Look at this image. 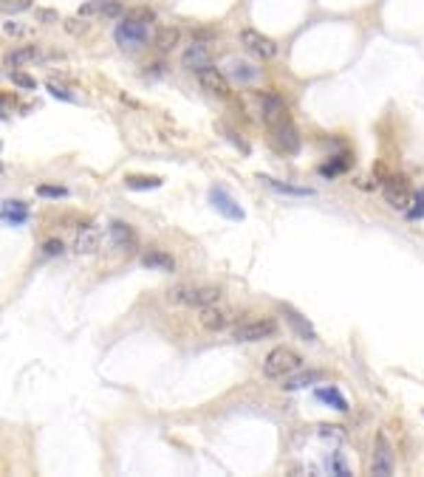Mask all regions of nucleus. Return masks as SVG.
I'll return each instance as SVG.
<instances>
[{
	"label": "nucleus",
	"instance_id": "1",
	"mask_svg": "<svg viewBox=\"0 0 424 477\" xmlns=\"http://www.w3.org/2000/svg\"><path fill=\"white\" fill-rule=\"evenodd\" d=\"M167 299L176 305H190V308H207L221 302V289L215 285H201V289H193V285H176V289L167 291Z\"/></svg>",
	"mask_w": 424,
	"mask_h": 477
},
{
	"label": "nucleus",
	"instance_id": "2",
	"mask_svg": "<svg viewBox=\"0 0 424 477\" xmlns=\"http://www.w3.org/2000/svg\"><path fill=\"white\" fill-rule=\"evenodd\" d=\"M300 367H303V356H300L294 347H286V345L274 347V350L266 356V362H263V373H266L269 378H289V376H294Z\"/></svg>",
	"mask_w": 424,
	"mask_h": 477
},
{
	"label": "nucleus",
	"instance_id": "3",
	"mask_svg": "<svg viewBox=\"0 0 424 477\" xmlns=\"http://www.w3.org/2000/svg\"><path fill=\"white\" fill-rule=\"evenodd\" d=\"M113 37H116V42H119L122 49L136 51V49H141V45L148 42V37H150V26H148V23H136V20L125 17V20L119 23V26H116Z\"/></svg>",
	"mask_w": 424,
	"mask_h": 477
},
{
	"label": "nucleus",
	"instance_id": "4",
	"mask_svg": "<svg viewBox=\"0 0 424 477\" xmlns=\"http://www.w3.org/2000/svg\"><path fill=\"white\" fill-rule=\"evenodd\" d=\"M277 333L274 319H249V322H238L232 328V339L235 342H261Z\"/></svg>",
	"mask_w": 424,
	"mask_h": 477
},
{
	"label": "nucleus",
	"instance_id": "5",
	"mask_svg": "<svg viewBox=\"0 0 424 477\" xmlns=\"http://www.w3.org/2000/svg\"><path fill=\"white\" fill-rule=\"evenodd\" d=\"M241 42L246 45V49H249L252 54L261 57V60H272V57H277V42H274L272 37L261 34V32H255V29H244V32H241Z\"/></svg>",
	"mask_w": 424,
	"mask_h": 477
},
{
	"label": "nucleus",
	"instance_id": "6",
	"mask_svg": "<svg viewBox=\"0 0 424 477\" xmlns=\"http://www.w3.org/2000/svg\"><path fill=\"white\" fill-rule=\"evenodd\" d=\"M385 201H388L393 209H399V212H408L410 204L416 201V195L408 189V181H405V178H390V181L385 184Z\"/></svg>",
	"mask_w": 424,
	"mask_h": 477
},
{
	"label": "nucleus",
	"instance_id": "7",
	"mask_svg": "<svg viewBox=\"0 0 424 477\" xmlns=\"http://www.w3.org/2000/svg\"><path fill=\"white\" fill-rule=\"evenodd\" d=\"M198 82H201V88H204V90H209V93H215V97H221V99H226L229 93H232V88H229V80H226V74H224L221 68H215V65H209V68L198 71Z\"/></svg>",
	"mask_w": 424,
	"mask_h": 477
},
{
	"label": "nucleus",
	"instance_id": "8",
	"mask_svg": "<svg viewBox=\"0 0 424 477\" xmlns=\"http://www.w3.org/2000/svg\"><path fill=\"white\" fill-rule=\"evenodd\" d=\"M257 105H261V119L266 125L277 127L286 122V105H283V99L277 97V93H261L257 97Z\"/></svg>",
	"mask_w": 424,
	"mask_h": 477
},
{
	"label": "nucleus",
	"instance_id": "9",
	"mask_svg": "<svg viewBox=\"0 0 424 477\" xmlns=\"http://www.w3.org/2000/svg\"><path fill=\"white\" fill-rule=\"evenodd\" d=\"M209 204L215 206V212H221L224 218H229V221H244V209L235 204V198L226 193V189H221V186L209 189Z\"/></svg>",
	"mask_w": 424,
	"mask_h": 477
},
{
	"label": "nucleus",
	"instance_id": "10",
	"mask_svg": "<svg viewBox=\"0 0 424 477\" xmlns=\"http://www.w3.org/2000/svg\"><path fill=\"white\" fill-rule=\"evenodd\" d=\"M373 474H379V477L393 474V449H390L385 432L376 435V446H373Z\"/></svg>",
	"mask_w": 424,
	"mask_h": 477
},
{
	"label": "nucleus",
	"instance_id": "11",
	"mask_svg": "<svg viewBox=\"0 0 424 477\" xmlns=\"http://www.w3.org/2000/svg\"><path fill=\"white\" fill-rule=\"evenodd\" d=\"M108 232H110V241H113L116 249H122V252H136L139 237H136V232H133L130 223H125V221H110Z\"/></svg>",
	"mask_w": 424,
	"mask_h": 477
},
{
	"label": "nucleus",
	"instance_id": "12",
	"mask_svg": "<svg viewBox=\"0 0 424 477\" xmlns=\"http://www.w3.org/2000/svg\"><path fill=\"white\" fill-rule=\"evenodd\" d=\"M232 311L226 305H207V308H201V325L207 328V330H224L226 325H232Z\"/></svg>",
	"mask_w": 424,
	"mask_h": 477
},
{
	"label": "nucleus",
	"instance_id": "13",
	"mask_svg": "<svg viewBox=\"0 0 424 477\" xmlns=\"http://www.w3.org/2000/svg\"><path fill=\"white\" fill-rule=\"evenodd\" d=\"M274 141H277V147L283 153H292L294 156L300 150V133H297V127L292 122H283V125L274 127Z\"/></svg>",
	"mask_w": 424,
	"mask_h": 477
},
{
	"label": "nucleus",
	"instance_id": "14",
	"mask_svg": "<svg viewBox=\"0 0 424 477\" xmlns=\"http://www.w3.org/2000/svg\"><path fill=\"white\" fill-rule=\"evenodd\" d=\"M99 243H102V232H99L97 226H85V229L77 232L74 252H77V254H93V252L99 249Z\"/></svg>",
	"mask_w": 424,
	"mask_h": 477
},
{
	"label": "nucleus",
	"instance_id": "15",
	"mask_svg": "<svg viewBox=\"0 0 424 477\" xmlns=\"http://www.w3.org/2000/svg\"><path fill=\"white\" fill-rule=\"evenodd\" d=\"M141 266L150 269V271H173L176 260H173V254L161 252V249H148L145 254H141Z\"/></svg>",
	"mask_w": 424,
	"mask_h": 477
},
{
	"label": "nucleus",
	"instance_id": "16",
	"mask_svg": "<svg viewBox=\"0 0 424 477\" xmlns=\"http://www.w3.org/2000/svg\"><path fill=\"white\" fill-rule=\"evenodd\" d=\"M181 62H184V68H187V71H196V74H198V71H204V68H209V65H212V62H209V51L204 49L201 42H193L190 49L184 51Z\"/></svg>",
	"mask_w": 424,
	"mask_h": 477
},
{
	"label": "nucleus",
	"instance_id": "17",
	"mask_svg": "<svg viewBox=\"0 0 424 477\" xmlns=\"http://www.w3.org/2000/svg\"><path fill=\"white\" fill-rule=\"evenodd\" d=\"M283 314H286V322L300 333V337L303 339H309V342H314L317 339V330L309 325V319H303L297 311H294V308H289V305H283Z\"/></svg>",
	"mask_w": 424,
	"mask_h": 477
},
{
	"label": "nucleus",
	"instance_id": "18",
	"mask_svg": "<svg viewBox=\"0 0 424 477\" xmlns=\"http://www.w3.org/2000/svg\"><path fill=\"white\" fill-rule=\"evenodd\" d=\"M3 221L12 226H20L29 221V209L23 201H3Z\"/></svg>",
	"mask_w": 424,
	"mask_h": 477
},
{
	"label": "nucleus",
	"instance_id": "19",
	"mask_svg": "<svg viewBox=\"0 0 424 477\" xmlns=\"http://www.w3.org/2000/svg\"><path fill=\"white\" fill-rule=\"evenodd\" d=\"M317 381H322V373L320 370H309V373H300V376H289L286 384H283V390H303V387H311L317 384Z\"/></svg>",
	"mask_w": 424,
	"mask_h": 477
},
{
	"label": "nucleus",
	"instance_id": "20",
	"mask_svg": "<svg viewBox=\"0 0 424 477\" xmlns=\"http://www.w3.org/2000/svg\"><path fill=\"white\" fill-rule=\"evenodd\" d=\"M178 40H181V32L176 29V26H167V29H158V34H156V49L158 51H173L176 45H178Z\"/></svg>",
	"mask_w": 424,
	"mask_h": 477
},
{
	"label": "nucleus",
	"instance_id": "21",
	"mask_svg": "<svg viewBox=\"0 0 424 477\" xmlns=\"http://www.w3.org/2000/svg\"><path fill=\"white\" fill-rule=\"evenodd\" d=\"M37 54H40V49H37V45H26V49H17V51H12V54L6 57V68L26 65V62L37 60Z\"/></svg>",
	"mask_w": 424,
	"mask_h": 477
},
{
	"label": "nucleus",
	"instance_id": "22",
	"mask_svg": "<svg viewBox=\"0 0 424 477\" xmlns=\"http://www.w3.org/2000/svg\"><path fill=\"white\" fill-rule=\"evenodd\" d=\"M272 189H277V193H283V195H294V198H309V195H314V189H309V186H292V184H283V181H274V178H263Z\"/></svg>",
	"mask_w": 424,
	"mask_h": 477
},
{
	"label": "nucleus",
	"instance_id": "23",
	"mask_svg": "<svg viewBox=\"0 0 424 477\" xmlns=\"http://www.w3.org/2000/svg\"><path fill=\"white\" fill-rule=\"evenodd\" d=\"M229 74H232V80H238V82H252L257 77V68H252L244 60H232L229 62Z\"/></svg>",
	"mask_w": 424,
	"mask_h": 477
},
{
	"label": "nucleus",
	"instance_id": "24",
	"mask_svg": "<svg viewBox=\"0 0 424 477\" xmlns=\"http://www.w3.org/2000/svg\"><path fill=\"white\" fill-rule=\"evenodd\" d=\"M320 401H325V404H334V410H340V413H345L348 410V401L340 395V390H334V387H320L317 393H314Z\"/></svg>",
	"mask_w": 424,
	"mask_h": 477
},
{
	"label": "nucleus",
	"instance_id": "25",
	"mask_svg": "<svg viewBox=\"0 0 424 477\" xmlns=\"http://www.w3.org/2000/svg\"><path fill=\"white\" fill-rule=\"evenodd\" d=\"M125 184L130 189H158L161 186V178H156V175H128Z\"/></svg>",
	"mask_w": 424,
	"mask_h": 477
},
{
	"label": "nucleus",
	"instance_id": "26",
	"mask_svg": "<svg viewBox=\"0 0 424 477\" xmlns=\"http://www.w3.org/2000/svg\"><path fill=\"white\" fill-rule=\"evenodd\" d=\"M125 17L136 20V23H148V26H150V23L156 20V12H153V9H148V6H136V9H130Z\"/></svg>",
	"mask_w": 424,
	"mask_h": 477
},
{
	"label": "nucleus",
	"instance_id": "27",
	"mask_svg": "<svg viewBox=\"0 0 424 477\" xmlns=\"http://www.w3.org/2000/svg\"><path fill=\"white\" fill-rule=\"evenodd\" d=\"M12 82L17 85V88H26V90H37V80L34 77H29V74H23V71H12Z\"/></svg>",
	"mask_w": 424,
	"mask_h": 477
},
{
	"label": "nucleus",
	"instance_id": "28",
	"mask_svg": "<svg viewBox=\"0 0 424 477\" xmlns=\"http://www.w3.org/2000/svg\"><path fill=\"white\" fill-rule=\"evenodd\" d=\"M37 195L40 198H65L68 189L65 186H51V184H40L37 186Z\"/></svg>",
	"mask_w": 424,
	"mask_h": 477
},
{
	"label": "nucleus",
	"instance_id": "29",
	"mask_svg": "<svg viewBox=\"0 0 424 477\" xmlns=\"http://www.w3.org/2000/svg\"><path fill=\"white\" fill-rule=\"evenodd\" d=\"M119 14H122V3H119V0H105V6H102V14H99V17L116 20Z\"/></svg>",
	"mask_w": 424,
	"mask_h": 477
},
{
	"label": "nucleus",
	"instance_id": "30",
	"mask_svg": "<svg viewBox=\"0 0 424 477\" xmlns=\"http://www.w3.org/2000/svg\"><path fill=\"white\" fill-rule=\"evenodd\" d=\"M105 0H88V3L80 6V17H91V14H102Z\"/></svg>",
	"mask_w": 424,
	"mask_h": 477
},
{
	"label": "nucleus",
	"instance_id": "31",
	"mask_svg": "<svg viewBox=\"0 0 424 477\" xmlns=\"http://www.w3.org/2000/svg\"><path fill=\"white\" fill-rule=\"evenodd\" d=\"M49 93L57 99H62V102H74V93H71L68 88H62V85H57V82H49Z\"/></svg>",
	"mask_w": 424,
	"mask_h": 477
},
{
	"label": "nucleus",
	"instance_id": "32",
	"mask_svg": "<svg viewBox=\"0 0 424 477\" xmlns=\"http://www.w3.org/2000/svg\"><path fill=\"white\" fill-rule=\"evenodd\" d=\"M43 254H45V257H54V254H62V241H60V237H49V241L43 243Z\"/></svg>",
	"mask_w": 424,
	"mask_h": 477
},
{
	"label": "nucleus",
	"instance_id": "33",
	"mask_svg": "<svg viewBox=\"0 0 424 477\" xmlns=\"http://www.w3.org/2000/svg\"><path fill=\"white\" fill-rule=\"evenodd\" d=\"M413 204H416V206H410V209H408V218H410V221L424 218V193H421V195H419Z\"/></svg>",
	"mask_w": 424,
	"mask_h": 477
},
{
	"label": "nucleus",
	"instance_id": "34",
	"mask_svg": "<svg viewBox=\"0 0 424 477\" xmlns=\"http://www.w3.org/2000/svg\"><path fill=\"white\" fill-rule=\"evenodd\" d=\"M88 26H85V23L80 20V17H71V20H65V32L68 34H82Z\"/></svg>",
	"mask_w": 424,
	"mask_h": 477
},
{
	"label": "nucleus",
	"instance_id": "35",
	"mask_svg": "<svg viewBox=\"0 0 424 477\" xmlns=\"http://www.w3.org/2000/svg\"><path fill=\"white\" fill-rule=\"evenodd\" d=\"M34 17H37V23H57L60 20V14L54 9H37Z\"/></svg>",
	"mask_w": 424,
	"mask_h": 477
},
{
	"label": "nucleus",
	"instance_id": "36",
	"mask_svg": "<svg viewBox=\"0 0 424 477\" xmlns=\"http://www.w3.org/2000/svg\"><path fill=\"white\" fill-rule=\"evenodd\" d=\"M29 6H32V0H14V3L3 0V12H23V9H29Z\"/></svg>",
	"mask_w": 424,
	"mask_h": 477
},
{
	"label": "nucleus",
	"instance_id": "37",
	"mask_svg": "<svg viewBox=\"0 0 424 477\" xmlns=\"http://www.w3.org/2000/svg\"><path fill=\"white\" fill-rule=\"evenodd\" d=\"M3 34L17 37V34H23V26H20V23H14V20H6V23H3Z\"/></svg>",
	"mask_w": 424,
	"mask_h": 477
}]
</instances>
